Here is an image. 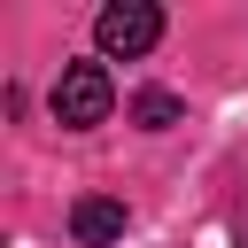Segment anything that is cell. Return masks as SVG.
I'll list each match as a JSON object with an SVG mask.
<instances>
[{
  "label": "cell",
  "instance_id": "cell-1",
  "mask_svg": "<svg viewBox=\"0 0 248 248\" xmlns=\"http://www.w3.org/2000/svg\"><path fill=\"white\" fill-rule=\"evenodd\" d=\"M108 108H116V85L101 62H70L54 78V124L62 132H93V124H108Z\"/></svg>",
  "mask_w": 248,
  "mask_h": 248
},
{
  "label": "cell",
  "instance_id": "cell-2",
  "mask_svg": "<svg viewBox=\"0 0 248 248\" xmlns=\"http://www.w3.org/2000/svg\"><path fill=\"white\" fill-rule=\"evenodd\" d=\"M93 39H101V54L140 62V54L163 39V8H147V0H108V8L93 16Z\"/></svg>",
  "mask_w": 248,
  "mask_h": 248
},
{
  "label": "cell",
  "instance_id": "cell-3",
  "mask_svg": "<svg viewBox=\"0 0 248 248\" xmlns=\"http://www.w3.org/2000/svg\"><path fill=\"white\" fill-rule=\"evenodd\" d=\"M70 232H78L85 248H108V240H124V202H108V194H85V202L70 209Z\"/></svg>",
  "mask_w": 248,
  "mask_h": 248
},
{
  "label": "cell",
  "instance_id": "cell-4",
  "mask_svg": "<svg viewBox=\"0 0 248 248\" xmlns=\"http://www.w3.org/2000/svg\"><path fill=\"white\" fill-rule=\"evenodd\" d=\"M178 116H186V101H178V93H163V85H147V93L132 101V124H140V132H170Z\"/></svg>",
  "mask_w": 248,
  "mask_h": 248
},
{
  "label": "cell",
  "instance_id": "cell-5",
  "mask_svg": "<svg viewBox=\"0 0 248 248\" xmlns=\"http://www.w3.org/2000/svg\"><path fill=\"white\" fill-rule=\"evenodd\" d=\"M240 232H248V225H240Z\"/></svg>",
  "mask_w": 248,
  "mask_h": 248
}]
</instances>
